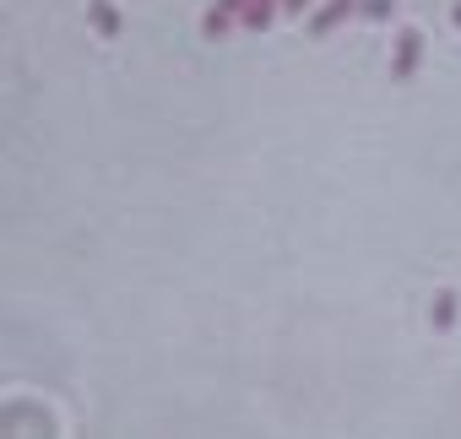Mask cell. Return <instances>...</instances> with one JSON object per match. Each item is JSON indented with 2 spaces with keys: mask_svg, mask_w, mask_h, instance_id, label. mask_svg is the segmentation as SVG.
Returning a JSON list of instances; mask_svg holds the SVG:
<instances>
[{
  "mask_svg": "<svg viewBox=\"0 0 461 439\" xmlns=\"http://www.w3.org/2000/svg\"><path fill=\"white\" fill-rule=\"evenodd\" d=\"M93 22H98V33H114V6H109V0L93 6Z\"/></svg>",
  "mask_w": 461,
  "mask_h": 439,
  "instance_id": "3",
  "label": "cell"
},
{
  "mask_svg": "<svg viewBox=\"0 0 461 439\" xmlns=\"http://www.w3.org/2000/svg\"><path fill=\"white\" fill-rule=\"evenodd\" d=\"M353 6H358V0H326V12H321V17H315L310 28H315V33H326V28H331V22H342V17H348Z\"/></svg>",
  "mask_w": 461,
  "mask_h": 439,
  "instance_id": "1",
  "label": "cell"
},
{
  "mask_svg": "<svg viewBox=\"0 0 461 439\" xmlns=\"http://www.w3.org/2000/svg\"><path fill=\"white\" fill-rule=\"evenodd\" d=\"M412 60H418V33L407 28L402 33V49H396V71H412Z\"/></svg>",
  "mask_w": 461,
  "mask_h": 439,
  "instance_id": "2",
  "label": "cell"
},
{
  "mask_svg": "<svg viewBox=\"0 0 461 439\" xmlns=\"http://www.w3.org/2000/svg\"><path fill=\"white\" fill-rule=\"evenodd\" d=\"M456 22H461V6H456Z\"/></svg>",
  "mask_w": 461,
  "mask_h": 439,
  "instance_id": "5",
  "label": "cell"
},
{
  "mask_svg": "<svg viewBox=\"0 0 461 439\" xmlns=\"http://www.w3.org/2000/svg\"><path fill=\"white\" fill-rule=\"evenodd\" d=\"M396 6H391V0H364V17H375V22H385Z\"/></svg>",
  "mask_w": 461,
  "mask_h": 439,
  "instance_id": "4",
  "label": "cell"
}]
</instances>
